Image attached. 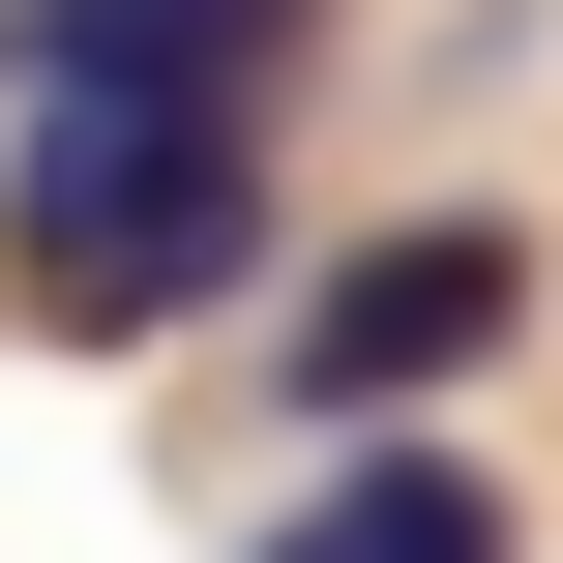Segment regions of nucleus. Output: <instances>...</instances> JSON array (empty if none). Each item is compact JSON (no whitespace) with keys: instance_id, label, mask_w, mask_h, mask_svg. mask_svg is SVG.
<instances>
[{"instance_id":"nucleus-1","label":"nucleus","mask_w":563,"mask_h":563,"mask_svg":"<svg viewBox=\"0 0 563 563\" xmlns=\"http://www.w3.org/2000/svg\"><path fill=\"white\" fill-rule=\"evenodd\" d=\"M238 267H267V89H30V148H0L30 327H208Z\"/></svg>"},{"instance_id":"nucleus-2","label":"nucleus","mask_w":563,"mask_h":563,"mask_svg":"<svg viewBox=\"0 0 563 563\" xmlns=\"http://www.w3.org/2000/svg\"><path fill=\"white\" fill-rule=\"evenodd\" d=\"M505 327H534V238H505V208H416V238H356V267L297 297V416L356 445V416H416V386H475Z\"/></svg>"},{"instance_id":"nucleus-3","label":"nucleus","mask_w":563,"mask_h":563,"mask_svg":"<svg viewBox=\"0 0 563 563\" xmlns=\"http://www.w3.org/2000/svg\"><path fill=\"white\" fill-rule=\"evenodd\" d=\"M0 59L30 89H267L297 0H0Z\"/></svg>"},{"instance_id":"nucleus-4","label":"nucleus","mask_w":563,"mask_h":563,"mask_svg":"<svg viewBox=\"0 0 563 563\" xmlns=\"http://www.w3.org/2000/svg\"><path fill=\"white\" fill-rule=\"evenodd\" d=\"M267 563H505V475H475V445H386V416H356V445H327V505H297Z\"/></svg>"}]
</instances>
